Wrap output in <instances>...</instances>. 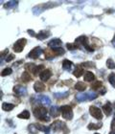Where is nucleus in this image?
<instances>
[{"label":"nucleus","mask_w":115,"mask_h":134,"mask_svg":"<svg viewBox=\"0 0 115 134\" xmlns=\"http://www.w3.org/2000/svg\"><path fill=\"white\" fill-rule=\"evenodd\" d=\"M75 44L77 45V47L78 48H81V46H84L87 51H89V52H93L94 49L91 48L88 45V38H87L85 36H81L77 37L76 38V41H75Z\"/></svg>","instance_id":"obj_1"},{"label":"nucleus","mask_w":115,"mask_h":134,"mask_svg":"<svg viewBox=\"0 0 115 134\" xmlns=\"http://www.w3.org/2000/svg\"><path fill=\"white\" fill-rule=\"evenodd\" d=\"M61 111H62V117L65 120H71L73 118V111H72V107L70 105H63L61 107Z\"/></svg>","instance_id":"obj_2"},{"label":"nucleus","mask_w":115,"mask_h":134,"mask_svg":"<svg viewBox=\"0 0 115 134\" xmlns=\"http://www.w3.org/2000/svg\"><path fill=\"white\" fill-rule=\"evenodd\" d=\"M46 114H47V110L44 108V107H37V108H34V115L37 119H40V120H45V121H49L50 118H44L46 117Z\"/></svg>","instance_id":"obj_3"},{"label":"nucleus","mask_w":115,"mask_h":134,"mask_svg":"<svg viewBox=\"0 0 115 134\" xmlns=\"http://www.w3.org/2000/svg\"><path fill=\"white\" fill-rule=\"evenodd\" d=\"M26 43H27V40H26L25 38L18 39V40L14 44L13 49H14V51L15 53H21L23 51V49H24V47H25Z\"/></svg>","instance_id":"obj_4"},{"label":"nucleus","mask_w":115,"mask_h":134,"mask_svg":"<svg viewBox=\"0 0 115 134\" xmlns=\"http://www.w3.org/2000/svg\"><path fill=\"white\" fill-rule=\"evenodd\" d=\"M89 113L91 114L92 117H94L95 119H98V120H101L103 118V114H102L101 109L98 108L97 106L91 105L89 107Z\"/></svg>","instance_id":"obj_5"},{"label":"nucleus","mask_w":115,"mask_h":134,"mask_svg":"<svg viewBox=\"0 0 115 134\" xmlns=\"http://www.w3.org/2000/svg\"><path fill=\"white\" fill-rule=\"evenodd\" d=\"M51 129H53L54 131L65 130V129H66V126H65V123H63L62 121L57 120V121H55L52 125H51Z\"/></svg>","instance_id":"obj_6"},{"label":"nucleus","mask_w":115,"mask_h":134,"mask_svg":"<svg viewBox=\"0 0 115 134\" xmlns=\"http://www.w3.org/2000/svg\"><path fill=\"white\" fill-rule=\"evenodd\" d=\"M42 49L40 47H36L34 48L33 50L30 51V53L28 54V58H30V59H37L40 55L42 54Z\"/></svg>","instance_id":"obj_7"},{"label":"nucleus","mask_w":115,"mask_h":134,"mask_svg":"<svg viewBox=\"0 0 115 134\" xmlns=\"http://www.w3.org/2000/svg\"><path fill=\"white\" fill-rule=\"evenodd\" d=\"M14 92L19 96H24L27 94V88L22 85H15L14 87Z\"/></svg>","instance_id":"obj_8"},{"label":"nucleus","mask_w":115,"mask_h":134,"mask_svg":"<svg viewBox=\"0 0 115 134\" xmlns=\"http://www.w3.org/2000/svg\"><path fill=\"white\" fill-rule=\"evenodd\" d=\"M51 76H52V72H51V70L45 69V70H43L40 74H39V78H40V80H41V81H48V80L50 79Z\"/></svg>","instance_id":"obj_9"},{"label":"nucleus","mask_w":115,"mask_h":134,"mask_svg":"<svg viewBox=\"0 0 115 134\" xmlns=\"http://www.w3.org/2000/svg\"><path fill=\"white\" fill-rule=\"evenodd\" d=\"M62 44V42L59 38H54L49 41L48 46L50 48H52V49H54V48H59Z\"/></svg>","instance_id":"obj_10"},{"label":"nucleus","mask_w":115,"mask_h":134,"mask_svg":"<svg viewBox=\"0 0 115 134\" xmlns=\"http://www.w3.org/2000/svg\"><path fill=\"white\" fill-rule=\"evenodd\" d=\"M34 89L37 93H40V92H42V91H44L45 86L41 81H37V82H35V84H34Z\"/></svg>","instance_id":"obj_11"},{"label":"nucleus","mask_w":115,"mask_h":134,"mask_svg":"<svg viewBox=\"0 0 115 134\" xmlns=\"http://www.w3.org/2000/svg\"><path fill=\"white\" fill-rule=\"evenodd\" d=\"M76 100L78 102H80V103L85 102V100H88V93H80V94H77Z\"/></svg>","instance_id":"obj_12"},{"label":"nucleus","mask_w":115,"mask_h":134,"mask_svg":"<svg viewBox=\"0 0 115 134\" xmlns=\"http://www.w3.org/2000/svg\"><path fill=\"white\" fill-rule=\"evenodd\" d=\"M103 110H104L105 114L107 115V116H109L111 114V112H112V106H111V103L108 102L103 106Z\"/></svg>","instance_id":"obj_13"},{"label":"nucleus","mask_w":115,"mask_h":134,"mask_svg":"<svg viewBox=\"0 0 115 134\" xmlns=\"http://www.w3.org/2000/svg\"><path fill=\"white\" fill-rule=\"evenodd\" d=\"M39 103H43L44 105H50L51 104V100L49 97H47V96L45 95H42V96H39Z\"/></svg>","instance_id":"obj_14"},{"label":"nucleus","mask_w":115,"mask_h":134,"mask_svg":"<svg viewBox=\"0 0 115 134\" xmlns=\"http://www.w3.org/2000/svg\"><path fill=\"white\" fill-rule=\"evenodd\" d=\"M61 109L58 108L57 106H52L50 108V116L52 117L56 118V117H59V115L61 114Z\"/></svg>","instance_id":"obj_15"},{"label":"nucleus","mask_w":115,"mask_h":134,"mask_svg":"<svg viewBox=\"0 0 115 134\" xmlns=\"http://www.w3.org/2000/svg\"><path fill=\"white\" fill-rule=\"evenodd\" d=\"M51 33L50 32H48V31H41V32H39V34L37 35V39H39V40H42V39H45V38H47L48 36H50Z\"/></svg>","instance_id":"obj_16"},{"label":"nucleus","mask_w":115,"mask_h":134,"mask_svg":"<svg viewBox=\"0 0 115 134\" xmlns=\"http://www.w3.org/2000/svg\"><path fill=\"white\" fill-rule=\"evenodd\" d=\"M72 66H73V63L70 60H68V59H64L62 62V68L64 70H66V71H70Z\"/></svg>","instance_id":"obj_17"},{"label":"nucleus","mask_w":115,"mask_h":134,"mask_svg":"<svg viewBox=\"0 0 115 134\" xmlns=\"http://www.w3.org/2000/svg\"><path fill=\"white\" fill-rule=\"evenodd\" d=\"M75 89L80 91V92H83V91H84V90L86 89V85H85V83L83 82V81H78V82L75 84Z\"/></svg>","instance_id":"obj_18"},{"label":"nucleus","mask_w":115,"mask_h":134,"mask_svg":"<svg viewBox=\"0 0 115 134\" xmlns=\"http://www.w3.org/2000/svg\"><path fill=\"white\" fill-rule=\"evenodd\" d=\"M17 5H18V1H9L7 4L4 5V8L5 9H14V8H17Z\"/></svg>","instance_id":"obj_19"},{"label":"nucleus","mask_w":115,"mask_h":134,"mask_svg":"<svg viewBox=\"0 0 115 134\" xmlns=\"http://www.w3.org/2000/svg\"><path fill=\"white\" fill-rule=\"evenodd\" d=\"M73 74L76 78H80V77L84 74V70H83V68H81V66H79L78 65V66H76L75 70L73 71Z\"/></svg>","instance_id":"obj_20"},{"label":"nucleus","mask_w":115,"mask_h":134,"mask_svg":"<svg viewBox=\"0 0 115 134\" xmlns=\"http://www.w3.org/2000/svg\"><path fill=\"white\" fill-rule=\"evenodd\" d=\"M14 108V104H13V103H4L2 104V109L4 111H11Z\"/></svg>","instance_id":"obj_21"},{"label":"nucleus","mask_w":115,"mask_h":134,"mask_svg":"<svg viewBox=\"0 0 115 134\" xmlns=\"http://www.w3.org/2000/svg\"><path fill=\"white\" fill-rule=\"evenodd\" d=\"M94 79H95V75L92 72L88 71L85 73V75H84V81H92Z\"/></svg>","instance_id":"obj_22"},{"label":"nucleus","mask_w":115,"mask_h":134,"mask_svg":"<svg viewBox=\"0 0 115 134\" xmlns=\"http://www.w3.org/2000/svg\"><path fill=\"white\" fill-rule=\"evenodd\" d=\"M43 68H44V66H43L42 64H40V65H36V66L34 67V69H33V71H32V72H33V74H34V75L36 76V75H37V74H39V72L41 73L42 70H43Z\"/></svg>","instance_id":"obj_23"},{"label":"nucleus","mask_w":115,"mask_h":134,"mask_svg":"<svg viewBox=\"0 0 115 134\" xmlns=\"http://www.w3.org/2000/svg\"><path fill=\"white\" fill-rule=\"evenodd\" d=\"M21 80H22V81H24V82H29V81H32V78L28 73L24 72L22 75H21Z\"/></svg>","instance_id":"obj_24"},{"label":"nucleus","mask_w":115,"mask_h":134,"mask_svg":"<svg viewBox=\"0 0 115 134\" xmlns=\"http://www.w3.org/2000/svg\"><path fill=\"white\" fill-rule=\"evenodd\" d=\"M18 118H20V119H27L28 120L29 118H30V112L28 110H24L20 114H18Z\"/></svg>","instance_id":"obj_25"},{"label":"nucleus","mask_w":115,"mask_h":134,"mask_svg":"<svg viewBox=\"0 0 115 134\" xmlns=\"http://www.w3.org/2000/svg\"><path fill=\"white\" fill-rule=\"evenodd\" d=\"M28 130L31 132L32 134H37V131H39V129H37V127L36 126V125H35V124H31V125H29Z\"/></svg>","instance_id":"obj_26"},{"label":"nucleus","mask_w":115,"mask_h":134,"mask_svg":"<svg viewBox=\"0 0 115 134\" xmlns=\"http://www.w3.org/2000/svg\"><path fill=\"white\" fill-rule=\"evenodd\" d=\"M87 127H88V129H90V130H92V129H100L102 127V124L101 123H99V124H97V125H96V124H89V125H88V126H87Z\"/></svg>","instance_id":"obj_27"},{"label":"nucleus","mask_w":115,"mask_h":134,"mask_svg":"<svg viewBox=\"0 0 115 134\" xmlns=\"http://www.w3.org/2000/svg\"><path fill=\"white\" fill-rule=\"evenodd\" d=\"M53 51L55 52V54H56L57 56H62V55H63V54H64V52H65L64 49H63V48H61V47L54 48Z\"/></svg>","instance_id":"obj_28"},{"label":"nucleus","mask_w":115,"mask_h":134,"mask_svg":"<svg viewBox=\"0 0 115 134\" xmlns=\"http://www.w3.org/2000/svg\"><path fill=\"white\" fill-rule=\"evenodd\" d=\"M107 67L108 69H114L115 68V63L113 62V59H108L107 60Z\"/></svg>","instance_id":"obj_29"},{"label":"nucleus","mask_w":115,"mask_h":134,"mask_svg":"<svg viewBox=\"0 0 115 134\" xmlns=\"http://www.w3.org/2000/svg\"><path fill=\"white\" fill-rule=\"evenodd\" d=\"M108 81H109V83L111 84L112 86L115 87V74L114 73L109 74V76H108Z\"/></svg>","instance_id":"obj_30"},{"label":"nucleus","mask_w":115,"mask_h":134,"mask_svg":"<svg viewBox=\"0 0 115 134\" xmlns=\"http://www.w3.org/2000/svg\"><path fill=\"white\" fill-rule=\"evenodd\" d=\"M12 73H13V70H12V68H5V69L1 72V76H2V77H5V76L11 75Z\"/></svg>","instance_id":"obj_31"},{"label":"nucleus","mask_w":115,"mask_h":134,"mask_svg":"<svg viewBox=\"0 0 115 134\" xmlns=\"http://www.w3.org/2000/svg\"><path fill=\"white\" fill-rule=\"evenodd\" d=\"M55 98L57 99H61V98H65L68 96V92H63V93H55L54 94Z\"/></svg>","instance_id":"obj_32"},{"label":"nucleus","mask_w":115,"mask_h":134,"mask_svg":"<svg viewBox=\"0 0 115 134\" xmlns=\"http://www.w3.org/2000/svg\"><path fill=\"white\" fill-rule=\"evenodd\" d=\"M81 66L84 67H86V68H94L95 67V64L93 63V62H83L81 63Z\"/></svg>","instance_id":"obj_33"},{"label":"nucleus","mask_w":115,"mask_h":134,"mask_svg":"<svg viewBox=\"0 0 115 134\" xmlns=\"http://www.w3.org/2000/svg\"><path fill=\"white\" fill-rule=\"evenodd\" d=\"M103 86V83H102V81H96V82H94L92 85L93 89H99V88H101V87Z\"/></svg>","instance_id":"obj_34"},{"label":"nucleus","mask_w":115,"mask_h":134,"mask_svg":"<svg viewBox=\"0 0 115 134\" xmlns=\"http://www.w3.org/2000/svg\"><path fill=\"white\" fill-rule=\"evenodd\" d=\"M66 47H67L68 50H76V49H78V47H77L76 44H72V43H67L66 44Z\"/></svg>","instance_id":"obj_35"},{"label":"nucleus","mask_w":115,"mask_h":134,"mask_svg":"<svg viewBox=\"0 0 115 134\" xmlns=\"http://www.w3.org/2000/svg\"><path fill=\"white\" fill-rule=\"evenodd\" d=\"M97 98V94L94 92H88V100H92Z\"/></svg>","instance_id":"obj_36"},{"label":"nucleus","mask_w":115,"mask_h":134,"mask_svg":"<svg viewBox=\"0 0 115 134\" xmlns=\"http://www.w3.org/2000/svg\"><path fill=\"white\" fill-rule=\"evenodd\" d=\"M13 59H14V56L13 55V54H10V55H8V56L6 57L5 60H6L7 62H12Z\"/></svg>","instance_id":"obj_37"},{"label":"nucleus","mask_w":115,"mask_h":134,"mask_svg":"<svg viewBox=\"0 0 115 134\" xmlns=\"http://www.w3.org/2000/svg\"><path fill=\"white\" fill-rule=\"evenodd\" d=\"M111 129H112L113 131H115V117L113 118L112 122H111Z\"/></svg>","instance_id":"obj_38"},{"label":"nucleus","mask_w":115,"mask_h":134,"mask_svg":"<svg viewBox=\"0 0 115 134\" xmlns=\"http://www.w3.org/2000/svg\"><path fill=\"white\" fill-rule=\"evenodd\" d=\"M27 32H28V34H29V35H30L31 36H37V35L35 34V32L33 31V30H28Z\"/></svg>","instance_id":"obj_39"},{"label":"nucleus","mask_w":115,"mask_h":134,"mask_svg":"<svg viewBox=\"0 0 115 134\" xmlns=\"http://www.w3.org/2000/svg\"><path fill=\"white\" fill-rule=\"evenodd\" d=\"M111 43H112V45L115 47V35H114V36H113L112 40H111Z\"/></svg>","instance_id":"obj_40"},{"label":"nucleus","mask_w":115,"mask_h":134,"mask_svg":"<svg viewBox=\"0 0 115 134\" xmlns=\"http://www.w3.org/2000/svg\"><path fill=\"white\" fill-rule=\"evenodd\" d=\"M109 134H115V131H112V132H110Z\"/></svg>","instance_id":"obj_41"},{"label":"nucleus","mask_w":115,"mask_h":134,"mask_svg":"<svg viewBox=\"0 0 115 134\" xmlns=\"http://www.w3.org/2000/svg\"><path fill=\"white\" fill-rule=\"evenodd\" d=\"M95 134H99V133H95Z\"/></svg>","instance_id":"obj_42"},{"label":"nucleus","mask_w":115,"mask_h":134,"mask_svg":"<svg viewBox=\"0 0 115 134\" xmlns=\"http://www.w3.org/2000/svg\"><path fill=\"white\" fill-rule=\"evenodd\" d=\"M15 134H17V133H15Z\"/></svg>","instance_id":"obj_43"}]
</instances>
